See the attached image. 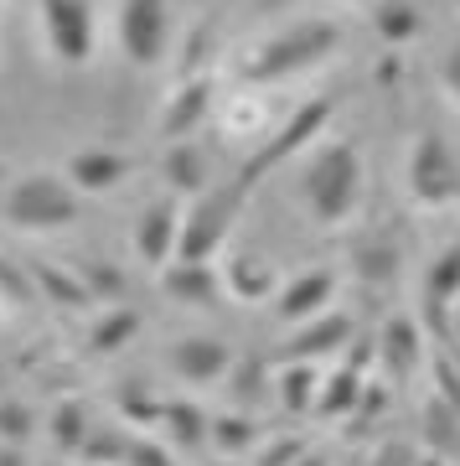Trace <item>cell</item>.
I'll return each mask as SVG.
<instances>
[{
    "label": "cell",
    "instance_id": "obj_15",
    "mask_svg": "<svg viewBox=\"0 0 460 466\" xmlns=\"http://www.w3.org/2000/svg\"><path fill=\"white\" fill-rule=\"evenodd\" d=\"M223 280H228V290L238 300H269L275 290H280V275H275V265L264 259V254L254 249H238L228 259V269H223Z\"/></svg>",
    "mask_w": 460,
    "mask_h": 466
},
{
    "label": "cell",
    "instance_id": "obj_18",
    "mask_svg": "<svg viewBox=\"0 0 460 466\" xmlns=\"http://www.w3.org/2000/svg\"><path fill=\"white\" fill-rule=\"evenodd\" d=\"M165 177H171V187L176 192H192V198H202V187H207V167H202V150L197 146H171V161H165Z\"/></svg>",
    "mask_w": 460,
    "mask_h": 466
},
{
    "label": "cell",
    "instance_id": "obj_17",
    "mask_svg": "<svg viewBox=\"0 0 460 466\" xmlns=\"http://www.w3.org/2000/svg\"><path fill=\"white\" fill-rule=\"evenodd\" d=\"M346 342V321L342 317H315L300 327V337L290 342V358H321V352H336Z\"/></svg>",
    "mask_w": 460,
    "mask_h": 466
},
{
    "label": "cell",
    "instance_id": "obj_21",
    "mask_svg": "<svg viewBox=\"0 0 460 466\" xmlns=\"http://www.w3.org/2000/svg\"><path fill=\"white\" fill-rule=\"evenodd\" d=\"M383 348H388V358H398V363L409 368L414 363V332H409V321H394V332H388V342H383Z\"/></svg>",
    "mask_w": 460,
    "mask_h": 466
},
{
    "label": "cell",
    "instance_id": "obj_22",
    "mask_svg": "<svg viewBox=\"0 0 460 466\" xmlns=\"http://www.w3.org/2000/svg\"><path fill=\"white\" fill-rule=\"evenodd\" d=\"M440 84H445V94H450V99L460 104V42L440 57Z\"/></svg>",
    "mask_w": 460,
    "mask_h": 466
},
{
    "label": "cell",
    "instance_id": "obj_7",
    "mask_svg": "<svg viewBox=\"0 0 460 466\" xmlns=\"http://www.w3.org/2000/svg\"><path fill=\"white\" fill-rule=\"evenodd\" d=\"M331 115H336V94H315V99H305L295 109V115H285L280 125H275V135L264 140V150L254 156L244 167V177L238 182L244 187H254L264 177L269 167H285L290 156H300V150H311L321 135H326V125H331Z\"/></svg>",
    "mask_w": 460,
    "mask_h": 466
},
{
    "label": "cell",
    "instance_id": "obj_16",
    "mask_svg": "<svg viewBox=\"0 0 460 466\" xmlns=\"http://www.w3.org/2000/svg\"><path fill=\"white\" fill-rule=\"evenodd\" d=\"M367 11H373V32L388 47H404V42H414V36L425 32V16H419L414 0H373Z\"/></svg>",
    "mask_w": 460,
    "mask_h": 466
},
{
    "label": "cell",
    "instance_id": "obj_10",
    "mask_svg": "<svg viewBox=\"0 0 460 466\" xmlns=\"http://www.w3.org/2000/svg\"><path fill=\"white\" fill-rule=\"evenodd\" d=\"M331 296H336V275H331L326 265L321 269H300L295 280L280 285V321H290V327H305V321H315L321 311L331 306Z\"/></svg>",
    "mask_w": 460,
    "mask_h": 466
},
{
    "label": "cell",
    "instance_id": "obj_4",
    "mask_svg": "<svg viewBox=\"0 0 460 466\" xmlns=\"http://www.w3.org/2000/svg\"><path fill=\"white\" fill-rule=\"evenodd\" d=\"M244 182H228V187H213L192 198V208L181 213V238H176V259L181 265H207L223 244H228L233 223L244 213Z\"/></svg>",
    "mask_w": 460,
    "mask_h": 466
},
{
    "label": "cell",
    "instance_id": "obj_13",
    "mask_svg": "<svg viewBox=\"0 0 460 466\" xmlns=\"http://www.w3.org/2000/svg\"><path fill=\"white\" fill-rule=\"evenodd\" d=\"M130 177V161L119 150H104V146H88L78 156H67V187L73 192H109Z\"/></svg>",
    "mask_w": 460,
    "mask_h": 466
},
{
    "label": "cell",
    "instance_id": "obj_12",
    "mask_svg": "<svg viewBox=\"0 0 460 466\" xmlns=\"http://www.w3.org/2000/svg\"><path fill=\"white\" fill-rule=\"evenodd\" d=\"M275 104H269V88H233L223 99V130L233 140H254V135H275Z\"/></svg>",
    "mask_w": 460,
    "mask_h": 466
},
{
    "label": "cell",
    "instance_id": "obj_14",
    "mask_svg": "<svg viewBox=\"0 0 460 466\" xmlns=\"http://www.w3.org/2000/svg\"><path fill=\"white\" fill-rule=\"evenodd\" d=\"M171 363H176L181 379L213 383V379H223V373L233 368V352L223 348V342H213V337H186V342L171 348Z\"/></svg>",
    "mask_w": 460,
    "mask_h": 466
},
{
    "label": "cell",
    "instance_id": "obj_11",
    "mask_svg": "<svg viewBox=\"0 0 460 466\" xmlns=\"http://www.w3.org/2000/svg\"><path fill=\"white\" fill-rule=\"evenodd\" d=\"M176 238H181L176 198H155L140 213V223H135V254L150 259V265H165V259H176Z\"/></svg>",
    "mask_w": 460,
    "mask_h": 466
},
{
    "label": "cell",
    "instance_id": "obj_23",
    "mask_svg": "<svg viewBox=\"0 0 460 466\" xmlns=\"http://www.w3.org/2000/svg\"><path fill=\"white\" fill-rule=\"evenodd\" d=\"M78 435H83V410L78 404H63V415H57V441L78 446Z\"/></svg>",
    "mask_w": 460,
    "mask_h": 466
},
{
    "label": "cell",
    "instance_id": "obj_20",
    "mask_svg": "<svg viewBox=\"0 0 460 466\" xmlns=\"http://www.w3.org/2000/svg\"><path fill=\"white\" fill-rule=\"evenodd\" d=\"M429 296L435 300H455L460 296V249H450L440 265L429 269Z\"/></svg>",
    "mask_w": 460,
    "mask_h": 466
},
{
    "label": "cell",
    "instance_id": "obj_9",
    "mask_svg": "<svg viewBox=\"0 0 460 466\" xmlns=\"http://www.w3.org/2000/svg\"><path fill=\"white\" fill-rule=\"evenodd\" d=\"M213 104H217L213 73L171 84V99H165V115H161V135H165V140H186V135L202 125V119L213 115Z\"/></svg>",
    "mask_w": 460,
    "mask_h": 466
},
{
    "label": "cell",
    "instance_id": "obj_2",
    "mask_svg": "<svg viewBox=\"0 0 460 466\" xmlns=\"http://www.w3.org/2000/svg\"><path fill=\"white\" fill-rule=\"evenodd\" d=\"M305 208L321 228H342L352 223L362 208V146L357 140H326L311 150V167H305Z\"/></svg>",
    "mask_w": 460,
    "mask_h": 466
},
{
    "label": "cell",
    "instance_id": "obj_6",
    "mask_svg": "<svg viewBox=\"0 0 460 466\" xmlns=\"http://www.w3.org/2000/svg\"><path fill=\"white\" fill-rule=\"evenodd\" d=\"M5 218L26 233L67 228V223L78 218V192L67 187V177L32 171V177H16V182H11V192H5Z\"/></svg>",
    "mask_w": 460,
    "mask_h": 466
},
{
    "label": "cell",
    "instance_id": "obj_3",
    "mask_svg": "<svg viewBox=\"0 0 460 466\" xmlns=\"http://www.w3.org/2000/svg\"><path fill=\"white\" fill-rule=\"evenodd\" d=\"M404 187L419 208H455L460 202V156L435 125H419L404 150Z\"/></svg>",
    "mask_w": 460,
    "mask_h": 466
},
{
    "label": "cell",
    "instance_id": "obj_25",
    "mask_svg": "<svg viewBox=\"0 0 460 466\" xmlns=\"http://www.w3.org/2000/svg\"><path fill=\"white\" fill-rule=\"evenodd\" d=\"M342 5H373V0H342Z\"/></svg>",
    "mask_w": 460,
    "mask_h": 466
},
{
    "label": "cell",
    "instance_id": "obj_19",
    "mask_svg": "<svg viewBox=\"0 0 460 466\" xmlns=\"http://www.w3.org/2000/svg\"><path fill=\"white\" fill-rule=\"evenodd\" d=\"M165 296L171 300H213L217 290H213V269L207 265H171L165 269Z\"/></svg>",
    "mask_w": 460,
    "mask_h": 466
},
{
    "label": "cell",
    "instance_id": "obj_1",
    "mask_svg": "<svg viewBox=\"0 0 460 466\" xmlns=\"http://www.w3.org/2000/svg\"><path fill=\"white\" fill-rule=\"evenodd\" d=\"M342 52V26L331 16H300L290 26H275L264 32L259 42H248L238 57H233V73L244 88H275L290 84V78H305L315 67H326L331 57Z\"/></svg>",
    "mask_w": 460,
    "mask_h": 466
},
{
    "label": "cell",
    "instance_id": "obj_8",
    "mask_svg": "<svg viewBox=\"0 0 460 466\" xmlns=\"http://www.w3.org/2000/svg\"><path fill=\"white\" fill-rule=\"evenodd\" d=\"M36 26L63 67H83L94 57V5L88 0H36Z\"/></svg>",
    "mask_w": 460,
    "mask_h": 466
},
{
    "label": "cell",
    "instance_id": "obj_5",
    "mask_svg": "<svg viewBox=\"0 0 460 466\" xmlns=\"http://www.w3.org/2000/svg\"><path fill=\"white\" fill-rule=\"evenodd\" d=\"M115 42L125 52V63L135 67H161L176 47V16L171 0H119L115 16Z\"/></svg>",
    "mask_w": 460,
    "mask_h": 466
},
{
    "label": "cell",
    "instance_id": "obj_24",
    "mask_svg": "<svg viewBox=\"0 0 460 466\" xmlns=\"http://www.w3.org/2000/svg\"><path fill=\"white\" fill-rule=\"evenodd\" d=\"M135 466H171V461H165V451H150V446H140V451H135Z\"/></svg>",
    "mask_w": 460,
    "mask_h": 466
},
{
    "label": "cell",
    "instance_id": "obj_26",
    "mask_svg": "<svg viewBox=\"0 0 460 466\" xmlns=\"http://www.w3.org/2000/svg\"><path fill=\"white\" fill-rule=\"evenodd\" d=\"M455 5H460V0H455Z\"/></svg>",
    "mask_w": 460,
    "mask_h": 466
}]
</instances>
